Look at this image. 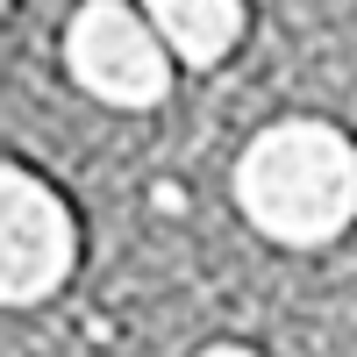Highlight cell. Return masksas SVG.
I'll use <instances>...</instances> for the list:
<instances>
[{
  "label": "cell",
  "mask_w": 357,
  "mask_h": 357,
  "mask_svg": "<svg viewBox=\"0 0 357 357\" xmlns=\"http://www.w3.org/2000/svg\"><path fill=\"white\" fill-rule=\"evenodd\" d=\"M151 207H158V215H178V207H186V186H178V178H158V186H151Z\"/></svg>",
  "instance_id": "5"
},
{
  "label": "cell",
  "mask_w": 357,
  "mask_h": 357,
  "mask_svg": "<svg viewBox=\"0 0 357 357\" xmlns=\"http://www.w3.org/2000/svg\"><path fill=\"white\" fill-rule=\"evenodd\" d=\"M72 257H79L72 207L29 165H8L0 172V293H8V307L50 301V293L65 286Z\"/></svg>",
  "instance_id": "3"
},
{
  "label": "cell",
  "mask_w": 357,
  "mask_h": 357,
  "mask_svg": "<svg viewBox=\"0 0 357 357\" xmlns=\"http://www.w3.org/2000/svg\"><path fill=\"white\" fill-rule=\"evenodd\" d=\"M236 200L272 243L314 250L357 215V143L329 122H272L236 165Z\"/></svg>",
  "instance_id": "1"
},
{
  "label": "cell",
  "mask_w": 357,
  "mask_h": 357,
  "mask_svg": "<svg viewBox=\"0 0 357 357\" xmlns=\"http://www.w3.org/2000/svg\"><path fill=\"white\" fill-rule=\"evenodd\" d=\"M65 65L86 93L114 107H151L172 86V50L151 29V15H136L129 0H86L65 29Z\"/></svg>",
  "instance_id": "2"
},
{
  "label": "cell",
  "mask_w": 357,
  "mask_h": 357,
  "mask_svg": "<svg viewBox=\"0 0 357 357\" xmlns=\"http://www.w3.org/2000/svg\"><path fill=\"white\" fill-rule=\"evenodd\" d=\"M200 357H257V350H243V343H215V350H200Z\"/></svg>",
  "instance_id": "6"
},
{
  "label": "cell",
  "mask_w": 357,
  "mask_h": 357,
  "mask_svg": "<svg viewBox=\"0 0 357 357\" xmlns=\"http://www.w3.org/2000/svg\"><path fill=\"white\" fill-rule=\"evenodd\" d=\"M143 15L186 65H222L243 43V0H143Z\"/></svg>",
  "instance_id": "4"
}]
</instances>
